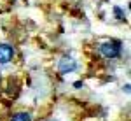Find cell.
<instances>
[{"label":"cell","instance_id":"3957f363","mask_svg":"<svg viewBox=\"0 0 131 121\" xmlns=\"http://www.w3.org/2000/svg\"><path fill=\"white\" fill-rule=\"evenodd\" d=\"M14 58V48L10 44H0V63H9Z\"/></svg>","mask_w":131,"mask_h":121},{"label":"cell","instance_id":"52a82bcc","mask_svg":"<svg viewBox=\"0 0 131 121\" xmlns=\"http://www.w3.org/2000/svg\"><path fill=\"white\" fill-rule=\"evenodd\" d=\"M12 2H18V0H12Z\"/></svg>","mask_w":131,"mask_h":121},{"label":"cell","instance_id":"5b68a950","mask_svg":"<svg viewBox=\"0 0 131 121\" xmlns=\"http://www.w3.org/2000/svg\"><path fill=\"white\" fill-rule=\"evenodd\" d=\"M114 14H115V18H117V20H126V16H124V11H122L121 7H117V5L114 7Z\"/></svg>","mask_w":131,"mask_h":121},{"label":"cell","instance_id":"277c9868","mask_svg":"<svg viewBox=\"0 0 131 121\" xmlns=\"http://www.w3.org/2000/svg\"><path fill=\"white\" fill-rule=\"evenodd\" d=\"M10 121H33V118H31L30 112H16L10 118Z\"/></svg>","mask_w":131,"mask_h":121},{"label":"cell","instance_id":"8992f818","mask_svg":"<svg viewBox=\"0 0 131 121\" xmlns=\"http://www.w3.org/2000/svg\"><path fill=\"white\" fill-rule=\"evenodd\" d=\"M73 86H75L77 90H81L82 86H84V82H82V81H77V82H73Z\"/></svg>","mask_w":131,"mask_h":121},{"label":"cell","instance_id":"7a4b0ae2","mask_svg":"<svg viewBox=\"0 0 131 121\" xmlns=\"http://www.w3.org/2000/svg\"><path fill=\"white\" fill-rule=\"evenodd\" d=\"M58 70L61 74H70V72H75L77 70V61L75 58H70V56H63L58 63Z\"/></svg>","mask_w":131,"mask_h":121},{"label":"cell","instance_id":"6da1fadb","mask_svg":"<svg viewBox=\"0 0 131 121\" xmlns=\"http://www.w3.org/2000/svg\"><path fill=\"white\" fill-rule=\"evenodd\" d=\"M100 53L103 58H108V60L119 58L121 56V44L117 40H105L100 44Z\"/></svg>","mask_w":131,"mask_h":121}]
</instances>
